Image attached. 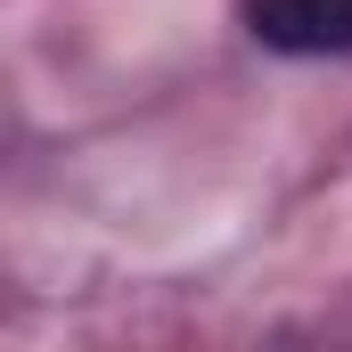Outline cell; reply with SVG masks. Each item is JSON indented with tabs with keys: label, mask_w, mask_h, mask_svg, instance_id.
Returning a JSON list of instances; mask_svg holds the SVG:
<instances>
[{
	"label": "cell",
	"mask_w": 352,
	"mask_h": 352,
	"mask_svg": "<svg viewBox=\"0 0 352 352\" xmlns=\"http://www.w3.org/2000/svg\"><path fill=\"white\" fill-rule=\"evenodd\" d=\"M254 41L287 58H336L352 50V0H254Z\"/></svg>",
	"instance_id": "obj_1"
}]
</instances>
